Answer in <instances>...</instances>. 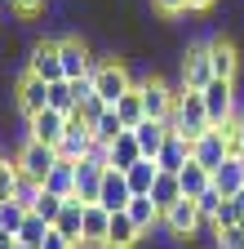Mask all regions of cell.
Listing matches in <instances>:
<instances>
[{"label":"cell","instance_id":"obj_1","mask_svg":"<svg viewBox=\"0 0 244 249\" xmlns=\"http://www.w3.org/2000/svg\"><path fill=\"white\" fill-rule=\"evenodd\" d=\"M160 236H169L173 245H191L200 236H209V218L200 209L195 196H182L173 209H164V223H160Z\"/></svg>","mask_w":244,"mask_h":249},{"label":"cell","instance_id":"obj_2","mask_svg":"<svg viewBox=\"0 0 244 249\" xmlns=\"http://www.w3.org/2000/svg\"><path fill=\"white\" fill-rule=\"evenodd\" d=\"M94 85H98L102 98L115 107V103L125 98L133 85H138V71H133L120 53H98V62H94Z\"/></svg>","mask_w":244,"mask_h":249},{"label":"cell","instance_id":"obj_3","mask_svg":"<svg viewBox=\"0 0 244 249\" xmlns=\"http://www.w3.org/2000/svg\"><path fill=\"white\" fill-rule=\"evenodd\" d=\"M213 80V58H209V36H195L178 49V85L182 89H204Z\"/></svg>","mask_w":244,"mask_h":249},{"label":"cell","instance_id":"obj_4","mask_svg":"<svg viewBox=\"0 0 244 249\" xmlns=\"http://www.w3.org/2000/svg\"><path fill=\"white\" fill-rule=\"evenodd\" d=\"M169 124H173V134H182V138H200V134H209L213 129V120H209V111H204V93L200 89H182V98H178V111L169 116Z\"/></svg>","mask_w":244,"mask_h":249},{"label":"cell","instance_id":"obj_5","mask_svg":"<svg viewBox=\"0 0 244 249\" xmlns=\"http://www.w3.org/2000/svg\"><path fill=\"white\" fill-rule=\"evenodd\" d=\"M22 67H32L40 80H67V71H63V49H58V36H36L32 45H27V53H22Z\"/></svg>","mask_w":244,"mask_h":249},{"label":"cell","instance_id":"obj_6","mask_svg":"<svg viewBox=\"0 0 244 249\" xmlns=\"http://www.w3.org/2000/svg\"><path fill=\"white\" fill-rule=\"evenodd\" d=\"M49 107V80H40L32 67H18L14 76V111L27 120V116H36Z\"/></svg>","mask_w":244,"mask_h":249},{"label":"cell","instance_id":"obj_7","mask_svg":"<svg viewBox=\"0 0 244 249\" xmlns=\"http://www.w3.org/2000/svg\"><path fill=\"white\" fill-rule=\"evenodd\" d=\"M200 93H204V111H209V120H213V129H218V124H227V120L235 116V107H240V80L213 76Z\"/></svg>","mask_w":244,"mask_h":249},{"label":"cell","instance_id":"obj_8","mask_svg":"<svg viewBox=\"0 0 244 249\" xmlns=\"http://www.w3.org/2000/svg\"><path fill=\"white\" fill-rule=\"evenodd\" d=\"M58 49H63V71H67V80L89 76V71H94V62H98V53H94V45H89V36H80V31L58 36Z\"/></svg>","mask_w":244,"mask_h":249},{"label":"cell","instance_id":"obj_9","mask_svg":"<svg viewBox=\"0 0 244 249\" xmlns=\"http://www.w3.org/2000/svg\"><path fill=\"white\" fill-rule=\"evenodd\" d=\"M209 58H213V76H222V80H240L244 53H240V45L227 36V31H209Z\"/></svg>","mask_w":244,"mask_h":249},{"label":"cell","instance_id":"obj_10","mask_svg":"<svg viewBox=\"0 0 244 249\" xmlns=\"http://www.w3.org/2000/svg\"><path fill=\"white\" fill-rule=\"evenodd\" d=\"M14 160H18V169L22 174H32V178H49V169L58 165V147H49V142H36V138H22L18 142V151H14Z\"/></svg>","mask_w":244,"mask_h":249},{"label":"cell","instance_id":"obj_11","mask_svg":"<svg viewBox=\"0 0 244 249\" xmlns=\"http://www.w3.org/2000/svg\"><path fill=\"white\" fill-rule=\"evenodd\" d=\"M63 134H67V116L58 111V107H45V111H36V116L22 120V138H36V142L58 147V142H63Z\"/></svg>","mask_w":244,"mask_h":249},{"label":"cell","instance_id":"obj_12","mask_svg":"<svg viewBox=\"0 0 244 249\" xmlns=\"http://www.w3.org/2000/svg\"><path fill=\"white\" fill-rule=\"evenodd\" d=\"M129 200H133V187H129L125 169L107 165V174H102V192H98V205L111 209V213H120V209H129Z\"/></svg>","mask_w":244,"mask_h":249},{"label":"cell","instance_id":"obj_13","mask_svg":"<svg viewBox=\"0 0 244 249\" xmlns=\"http://www.w3.org/2000/svg\"><path fill=\"white\" fill-rule=\"evenodd\" d=\"M169 134H173V124H169V120H156V116H146L138 129H133V138H138L142 156H151V160L160 156V147L169 142Z\"/></svg>","mask_w":244,"mask_h":249},{"label":"cell","instance_id":"obj_14","mask_svg":"<svg viewBox=\"0 0 244 249\" xmlns=\"http://www.w3.org/2000/svg\"><path fill=\"white\" fill-rule=\"evenodd\" d=\"M191 156L200 165H209V169H218L227 156H231V147H227V138H222V129H209V134H200L195 142H191Z\"/></svg>","mask_w":244,"mask_h":249},{"label":"cell","instance_id":"obj_15","mask_svg":"<svg viewBox=\"0 0 244 249\" xmlns=\"http://www.w3.org/2000/svg\"><path fill=\"white\" fill-rule=\"evenodd\" d=\"M125 213H129V218H133V223H138V231H142L146 240H151V236H156V231H160V223H164V209H160L156 200H151V196H133Z\"/></svg>","mask_w":244,"mask_h":249},{"label":"cell","instance_id":"obj_16","mask_svg":"<svg viewBox=\"0 0 244 249\" xmlns=\"http://www.w3.org/2000/svg\"><path fill=\"white\" fill-rule=\"evenodd\" d=\"M107 231H111V209L84 205V249H107Z\"/></svg>","mask_w":244,"mask_h":249},{"label":"cell","instance_id":"obj_17","mask_svg":"<svg viewBox=\"0 0 244 249\" xmlns=\"http://www.w3.org/2000/svg\"><path fill=\"white\" fill-rule=\"evenodd\" d=\"M146 236L138 231V223L120 209V213H111V231H107V249H138Z\"/></svg>","mask_w":244,"mask_h":249},{"label":"cell","instance_id":"obj_18","mask_svg":"<svg viewBox=\"0 0 244 249\" xmlns=\"http://www.w3.org/2000/svg\"><path fill=\"white\" fill-rule=\"evenodd\" d=\"M187 160H191V138L169 134V142H164V147H160V156H156V165H160L164 174H178Z\"/></svg>","mask_w":244,"mask_h":249},{"label":"cell","instance_id":"obj_19","mask_svg":"<svg viewBox=\"0 0 244 249\" xmlns=\"http://www.w3.org/2000/svg\"><path fill=\"white\" fill-rule=\"evenodd\" d=\"M178 182H182V192H187V196H204L209 187H213V169H209V165H200L195 156H191V160L178 169Z\"/></svg>","mask_w":244,"mask_h":249},{"label":"cell","instance_id":"obj_20","mask_svg":"<svg viewBox=\"0 0 244 249\" xmlns=\"http://www.w3.org/2000/svg\"><path fill=\"white\" fill-rule=\"evenodd\" d=\"M213 187H218L222 196H235V192H244V160L240 156H227V160L213 169Z\"/></svg>","mask_w":244,"mask_h":249},{"label":"cell","instance_id":"obj_21","mask_svg":"<svg viewBox=\"0 0 244 249\" xmlns=\"http://www.w3.org/2000/svg\"><path fill=\"white\" fill-rule=\"evenodd\" d=\"M138 160H142V147H138L133 129H125V134L107 147V165H115V169H129V165H138Z\"/></svg>","mask_w":244,"mask_h":249},{"label":"cell","instance_id":"obj_22","mask_svg":"<svg viewBox=\"0 0 244 249\" xmlns=\"http://www.w3.org/2000/svg\"><path fill=\"white\" fill-rule=\"evenodd\" d=\"M125 178H129V187H133V196H151V187H156V178H160V165L151 160V156H142L138 165L125 169Z\"/></svg>","mask_w":244,"mask_h":249},{"label":"cell","instance_id":"obj_23","mask_svg":"<svg viewBox=\"0 0 244 249\" xmlns=\"http://www.w3.org/2000/svg\"><path fill=\"white\" fill-rule=\"evenodd\" d=\"M45 187H49V192H58V196H67V200H80V196H76V165H71V160H58V165L49 169Z\"/></svg>","mask_w":244,"mask_h":249},{"label":"cell","instance_id":"obj_24","mask_svg":"<svg viewBox=\"0 0 244 249\" xmlns=\"http://www.w3.org/2000/svg\"><path fill=\"white\" fill-rule=\"evenodd\" d=\"M182 196H187V192H182V182H178V174H164L160 169V178H156V187H151V200H156L160 209H173Z\"/></svg>","mask_w":244,"mask_h":249},{"label":"cell","instance_id":"obj_25","mask_svg":"<svg viewBox=\"0 0 244 249\" xmlns=\"http://www.w3.org/2000/svg\"><path fill=\"white\" fill-rule=\"evenodd\" d=\"M115 111H120V120H125V129H138V124L146 120V103H142V93H138V85L125 93V98L115 103Z\"/></svg>","mask_w":244,"mask_h":249},{"label":"cell","instance_id":"obj_26","mask_svg":"<svg viewBox=\"0 0 244 249\" xmlns=\"http://www.w3.org/2000/svg\"><path fill=\"white\" fill-rule=\"evenodd\" d=\"M120 134H125V120H120V111L115 107H107L102 116H98V124H94V142H102V147H111Z\"/></svg>","mask_w":244,"mask_h":249},{"label":"cell","instance_id":"obj_27","mask_svg":"<svg viewBox=\"0 0 244 249\" xmlns=\"http://www.w3.org/2000/svg\"><path fill=\"white\" fill-rule=\"evenodd\" d=\"M40 196H45V182L18 169V182H14V200H22L27 209H36V200H40Z\"/></svg>","mask_w":244,"mask_h":249},{"label":"cell","instance_id":"obj_28","mask_svg":"<svg viewBox=\"0 0 244 249\" xmlns=\"http://www.w3.org/2000/svg\"><path fill=\"white\" fill-rule=\"evenodd\" d=\"M27 213H32V209H27L22 200L5 196V200H0V227H5V231H18V227L27 223Z\"/></svg>","mask_w":244,"mask_h":249},{"label":"cell","instance_id":"obj_29","mask_svg":"<svg viewBox=\"0 0 244 249\" xmlns=\"http://www.w3.org/2000/svg\"><path fill=\"white\" fill-rule=\"evenodd\" d=\"M240 223H244V213H240L235 196H222V205H218V213H213L209 231H222V227H240Z\"/></svg>","mask_w":244,"mask_h":249},{"label":"cell","instance_id":"obj_30","mask_svg":"<svg viewBox=\"0 0 244 249\" xmlns=\"http://www.w3.org/2000/svg\"><path fill=\"white\" fill-rule=\"evenodd\" d=\"M45 236H49V223H45L40 213H27V223L18 227V240H22V245H32V249H40Z\"/></svg>","mask_w":244,"mask_h":249},{"label":"cell","instance_id":"obj_31","mask_svg":"<svg viewBox=\"0 0 244 249\" xmlns=\"http://www.w3.org/2000/svg\"><path fill=\"white\" fill-rule=\"evenodd\" d=\"M49 107H58L63 116L76 111V89H71V80H53L49 85Z\"/></svg>","mask_w":244,"mask_h":249},{"label":"cell","instance_id":"obj_32","mask_svg":"<svg viewBox=\"0 0 244 249\" xmlns=\"http://www.w3.org/2000/svg\"><path fill=\"white\" fill-rule=\"evenodd\" d=\"M63 205H67V196H58V192H49V187H45V196L36 200V209H32V213H40L45 223L53 227V223H58V213H63Z\"/></svg>","mask_w":244,"mask_h":249},{"label":"cell","instance_id":"obj_33","mask_svg":"<svg viewBox=\"0 0 244 249\" xmlns=\"http://www.w3.org/2000/svg\"><path fill=\"white\" fill-rule=\"evenodd\" d=\"M107 107H111V103L102 98V93H89V98H80V107H76V116H80V120L89 124V129H94V124H98V116H102Z\"/></svg>","mask_w":244,"mask_h":249},{"label":"cell","instance_id":"obj_34","mask_svg":"<svg viewBox=\"0 0 244 249\" xmlns=\"http://www.w3.org/2000/svg\"><path fill=\"white\" fill-rule=\"evenodd\" d=\"M213 249H244V223L240 227H222V231H209Z\"/></svg>","mask_w":244,"mask_h":249},{"label":"cell","instance_id":"obj_35","mask_svg":"<svg viewBox=\"0 0 244 249\" xmlns=\"http://www.w3.org/2000/svg\"><path fill=\"white\" fill-rule=\"evenodd\" d=\"M5 5H9L22 22H32V18H40V14L49 9V0H5Z\"/></svg>","mask_w":244,"mask_h":249},{"label":"cell","instance_id":"obj_36","mask_svg":"<svg viewBox=\"0 0 244 249\" xmlns=\"http://www.w3.org/2000/svg\"><path fill=\"white\" fill-rule=\"evenodd\" d=\"M151 9H156L164 22H178L182 14H191V9H187V0H151Z\"/></svg>","mask_w":244,"mask_h":249},{"label":"cell","instance_id":"obj_37","mask_svg":"<svg viewBox=\"0 0 244 249\" xmlns=\"http://www.w3.org/2000/svg\"><path fill=\"white\" fill-rule=\"evenodd\" d=\"M14 182H18V160L9 156V160H0V200L14 196Z\"/></svg>","mask_w":244,"mask_h":249},{"label":"cell","instance_id":"obj_38","mask_svg":"<svg viewBox=\"0 0 244 249\" xmlns=\"http://www.w3.org/2000/svg\"><path fill=\"white\" fill-rule=\"evenodd\" d=\"M200 200V209H204V218H209V223H213V213H218V205H222V192H218V187H209V192L204 196H195Z\"/></svg>","mask_w":244,"mask_h":249},{"label":"cell","instance_id":"obj_39","mask_svg":"<svg viewBox=\"0 0 244 249\" xmlns=\"http://www.w3.org/2000/svg\"><path fill=\"white\" fill-rule=\"evenodd\" d=\"M40 249H76V245H71L63 231H53V227H49V236H45V245H40Z\"/></svg>","mask_w":244,"mask_h":249},{"label":"cell","instance_id":"obj_40","mask_svg":"<svg viewBox=\"0 0 244 249\" xmlns=\"http://www.w3.org/2000/svg\"><path fill=\"white\" fill-rule=\"evenodd\" d=\"M213 5H218V0H187V9H191V14H209Z\"/></svg>","mask_w":244,"mask_h":249},{"label":"cell","instance_id":"obj_41","mask_svg":"<svg viewBox=\"0 0 244 249\" xmlns=\"http://www.w3.org/2000/svg\"><path fill=\"white\" fill-rule=\"evenodd\" d=\"M0 249H18V231H5V227H0Z\"/></svg>","mask_w":244,"mask_h":249},{"label":"cell","instance_id":"obj_42","mask_svg":"<svg viewBox=\"0 0 244 249\" xmlns=\"http://www.w3.org/2000/svg\"><path fill=\"white\" fill-rule=\"evenodd\" d=\"M240 98H244V93H240Z\"/></svg>","mask_w":244,"mask_h":249}]
</instances>
